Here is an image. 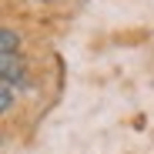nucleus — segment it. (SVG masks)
<instances>
[{"label": "nucleus", "instance_id": "obj_1", "mask_svg": "<svg viewBox=\"0 0 154 154\" xmlns=\"http://www.w3.org/2000/svg\"><path fill=\"white\" fill-rule=\"evenodd\" d=\"M17 34L10 30V27H4V30H0V57H14L17 54Z\"/></svg>", "mask_w": 154, "mask_h": 154}, {"label": "nucleus", "instance_id": "obj_2", "mask_svg": "<svg viewBox=\"0 0 154 154\" xmlns=\"http://www.w3.org/2000/svg\"><path fill=\"white\" fill-rule=\"evenodd\" d=\"M14 107V94H10V84H4V94H0V111H10Z\"/></svg>", "mask_w": 154, "mask_h": 154}]
</instances>
